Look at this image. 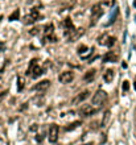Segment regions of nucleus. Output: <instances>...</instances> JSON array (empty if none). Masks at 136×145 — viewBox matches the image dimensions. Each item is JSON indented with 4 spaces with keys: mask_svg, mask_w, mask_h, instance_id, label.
I'll list each match as a JSON object with an SVG mask.
<instances>
[{
    "mask_svg": "<svg viewBox=\"0 0 136 145\" xmlns=\"http://www.w3.org/2000/svg\"><path fill=\"white\" fill-rule=\"evenodd\" d=\"M106 5H108V3H107V0H104V2H102V3H98L96 5H94L92 7V11H91V25H94V23H95V20H98L103 13H104V8H106Z\"/></svg>",
    "mask_w": 136,
    "mask_h": 145,
    "instance_id": "1",
    "label": "nucleus"
},
{
    "mask_svg": "<svg viewBox=\"0 0 136 145\" xmlns=\"http://www.w3.org/2000/svg\"><path fill=\"white\" fill-rule=\"evenodd\" d=\"M106 100H107V92L103 91V90H98V91L95 92V95L92 96V99H91L92 106L94 107H98V108H101L104 104Z\"/></svg>",
    "mask_w": 136,
    "mask_h": 145,
    "instance_id": "2",
    "label": "nucleus"
},
{
    "mask_svg": "<svg viewBox=\"0 0 136 145\" xmlns=\"http://www.w3.org/2000/svg\"><path fill=\"white\" fill-rule=\"evenodd\" d=\"M44 38L49 42H55L57 41V37L54 36V27L53 24H48L45 28H44Z\"/></svg>",
    "mask_w": 136,
    "mask_h": 145,
    "instance_id": "3",
    "label": "nucleus"
},
{
    "mask_svg": "<svg viewBox=\"0 0 136 145\" xmlns=\"http://www.w3.org/2000/svg\"><path fill=\"white\" fill-rule=\"evenodd\" d=\"M98 110H99L98 107H94V106L87 104V106H83L79 110V115L82 117H89V116H92L94 114H96V112H98Z\"/></svg>",
    "mask_w": 136,
    "mask_h": 145,
    "instance_id": "4",
    "label": "nucleus"
},
{
    "mask_svg": "<svg viewBox=\"0 0 136 145\" xmlns=\"http://www.w3.org/2000/svg\"><path fill=\"white\" fill-rule=\"evenodd\" d=\"M38 18H40V15H38V11L33 8V9H30L29 15H27V16L23 18V21H24V24L29 25V24H33L34 21H37Z\"/></svg>",
    "mask_w": 136,
    "mask_h": 145,
    "instance_id": "5",
    "label": "nucleus"
},
{
    "mask_svg": "<svg viewBox=\"0 0 136 145\" xmlns=\"http://www.w3.org/2000/svg\"><path fill=\"white\" fill-rule=\"evenodd\" d=\"M58 132H60V127L57 125V124H53V125H50V128H49V141L52 142V144H54L55 141H57V138H58Z\"/></svg>",
    "mask_w": 136,
    "mask_h": 145,
    "instance_id": "6",
    "label": "nucleus"
},
{
    "mask_svg": "<svg viewBox=\"0 0 136 145\" xmlns=\"http://www.w3.org/2000/svg\"><path fill=\"white\" fill-rule=\"evenodd\" d=\"M82 34H83V29L79 28V29H74V30H71L70 33L65 34V37L69 40V42H73V41H77V40H78Z\"/></svg>",
    "mask_w": 136,
    "mask_h": 145,
    "instance_id": "7",
    "label": "nucleus"
},
{
    "mask_svg": "<svg viewBox=\"0 0 136 145\" xmlns=\"http://www.w3.org/2000/svg\"><path fill=\"white\" fill-rule=\"evenodd\" d=\"M58 79H60V82H61V83H64V85L70 83V82L74 79V73L73 71H64V73L60 74Z\"/></svg>",
    "mask_w": 136,
    "mask_h": 145,
    "instance_id": "8",
    "label": "nucleus"
},
{
    "mask_svg": "<svg viewBox=\"0 0 136 145\" xmlns=\"http://www.w3.org/2000/svg\"><path fill=\"white\" fill-rule=\"evenodd\" d=\"M90 96V91H82L81 94H78L74 99H73V104H78V103H82V102H85L87 98Z\"/></svg>",
    "mask_w": 136,
    "mask_h": 145,
    "instance_id": "9",
    "label": "nucleus"
},
{
    "mask_svg": "<svg viewBox=\"0 0 136 145\" xmlns=\"http://www.w3.org/2000/svg\"><path fill=\"white\" fill-rule=\"evenodd\" d=\"M49 86H50V80L45 79V80L38 82V83H37L34 87H32V90H34V91H45Z\"/></svg>",
    "mask_w": 136,
    "mask_h": 145,
    "instance_id": "10",
    "label": "nucleus"
},
{
    "mask_svg": "<svg viewBox=\"0 0 136 145\" xmlns=\"http://www.w3.org/2000/svg\"><path fill=\"white\" fill-rule=\"evenodd\" d=\"M64 27H65V33L64 34H67V33H70L71 30H74L75 29V27H74V24H73V21L67 17V18H65V21H64Z\"/></svg>",
    "mask_w": 136,
    "mask_h": 145,
    "instance_id": "11",
    "label": "nucleus"
},
{
    "mask_svg": "<svg viewBox=\"0 0 136 145\" xmlns=\"http://www.w3.org/2000/svg\"><path fill=\"white\" fill-rule=\"evenodd\" d=\"M116 61H118V54L114 52H108L103 57V62H116Z\"/></svg>",
    "mask_w": 136,
    "mask_h": 145,
    "instance_id": "12",
    "label": "nucleus"
},
{
    "mask_svg": "<svg viewBox=\"0 0 136 145\" xmlns=\"http://www.w3.org/2000/svg\"><path fill=\"white\" fill-rule=\"evenodd\" d=\"M81 125H82V121H81V120H77V121L70 123L67 127H65L64 131H65V132H70V131H73V129H75V128H78V127H81Z\"/></svg>",
    "mask_w": 136,
    "mask_h": 145,
    "instance_id": "13",
    "label": "nucleus"
},
{
    "mask_svg": "<svg viewBox=\"0 0 136 145\" xmlns=\"http://www.w3.org/2000/svg\"><path fill=\"white\" fill-rule=\"evenodd\" d=\"M114 77H115V73H114V70H111V69L106 70L104 74H103V79L107 82V83H110V82L114 80Z\"/></svg>",
    "mask_w": 136,
    "mask_h": 145,
    "instance_id": "14",
    "label": "nucleus"
},
{
    "mask_svg": "<svg viewBox=\"0 0 136 145\" xmlns=\"http://www.w3.org/2000/svg\"><path fill=\"white\" fill-rule=\"evenodd\" d=\"M108 38H110V36H108L107 33H103V34H101V36L98 37V44H99V45H102V46H107Z\"/></svg>",
    "mask_w": 136,
    "mask_h": 145,
    "instance_id": "15",
    "label": "nucleus"
},
{
    "mask_svg": "<svg viewBox=\"0 0 136 145\" xmlns=\"http://www.w3.org/2000/svg\"><path fill=\"white\" fill-rule=\"evenodd\" d=\"M95 70L92 69V70H90V71H87L86 74H85V77H83V80H86V82H92L94 80V78H95Z\"/></svg>",
    "mask_w": 136,
    "mask_h": 145,
    "instance_id": "16",
    "label": "nucleus"
},
{
    "mask_svg": "<svg viewBox=\"0 0 136 145\" xmlns=\"http://www.w3.org/2000/svg\"><path fill=\"white\" fill-rule=\"evenodd\" d=\"M20 18V9H15L11 15H9V21H16Z\"/></svg>",
    "mask_w": 136,
    "mask_h": 145,
    "instance_id": "17",
    "label": "nucleus"
},
{
    "mask_svg": "<svg viewBox=\"0 0 136 145\" xmlns=\"http://www.w3.org/2000/svg\"><path fill=\"white\" fill-rule=\"evenodd\" d=\"M110 115H111L110 111H106V112H104L103 119H102V123H101V127H106V125H107V123H108V120H110Z\"/></svg>",
    "mask_w": 136,
    "mask_h": 145,
    "instance_id": "18",
    "label": "nucleus"
},
{
    "mask_svg": "<svg viewBox=\"0 0 136 145\" xmlns=\"http://www.w3.org/2000/svg\"><path fill=\"white\" fill-rule=\"evenodd\" d=\"M23 89H24V80H23V78H21L20 75H18V77H17V91L21 92Z\"/></svg>",
    "mask_w": 136,
    "mask_h": 145,
    "instance_id": "19",
    "label": "nucleus"
},
{
    "mask_svg": "<svg viewBox=\"0 0 136 145\" xmlns=\"http://www.w3.org/2000/svg\"><path fill=\"white\" fill-rule=\"evenodd\" d=\"M119 15V9L118 8H115V11H114V13L111 15V17H110V21L107 23V25H111L114 21H115V18H116V16H118Z\"/></svg>",
    "mask_w": 136,
    "mask_h": 145,
    "instance_id": "20",
    "label": "nucleus"
},
{
    "mask_svg": "<svg viewBox=\"0 0 136 145\" xmlns=\"http://www.w3.org/2000/svg\"><path fill=\"white\" fill-rule=\"evenodd\" d=\"M122 89H123V92H127V91L129 90V82H128V80H124V82H123Z\"/></svg>",
    "mask_w": 136,
    "mask_h": 145,
    "instance_id": "21",
    "label": "nucleus"
},
{
    "mask_svg": "<svg viewBox=\"0 0 136 145\" xmlns=\"http://www.w3.org/2000/svg\"><path fill=\"white\" fill-rule=\"evenodd\" d=\"M44 138H45V132H44V133H38V135L36 136V141H37V142L44 141Z\"/></svg>",
    "mask_w": 136,
    "mask_h": 145,
    "instance_id": "22",
    "label": "nucleus"
},
{
    "mask_svg": "<svg viewBox=\"0 0 136 145\" xmlns=\"http://www.w3.org/2000/svg\"><path fill=\"white\" fill-rule=\"evenodd\" d=\"M115 41H116L115 37H110V38H108V42H107V46H108V48L114 46V45H115Z\"/></svg>",
    "mask_w": 136,
    "mask_h": 145,
    "instance_id": "23",
    "label": "nucleus"
},
{
    "mask_svg": "<svg viewBox=\"0 0 136 145\" xmlns=\"http://www.w3.org/2000/svg\"><path fill=\"white\" fill-rule=\"evenodd\" d=\"M38 33H40V28H37V27L29 30V34H32V36H37Z\"/></svg>",
    "mask_w": 136,
    "mask_h": 145,
    "instance_id": "24",
    "label": "nucleus"
},
{
    "mask_svg": "<svg viewBox=\"0 0 136 145\" xmlns=\"http://www.w3.org/2000/svg\"><path fill=\"white\" fill-rule=\"evenodd\" d=\"M85 52H87V46H86V45H81V46L78 48V53H79V54L82 55V54H83Z\"/></svg>",
    "mask_w": 136,
    "mask_h": 145,
    "instance_id": "25",
    "label": "nucleus"
},
{
    "mask_svg": "<svg viewBox=\"0 0 136 145\" xmlns=\"http://www.w3.org/2000/svg\"><path fill=\"white\" fill-rule=\"evenodd\" d=\"M7 94H8V91L5 90V91H2V92H0V102H2L5 96H7Z\"/></svg>",
    "mask_w": 136,
    "mask_h": 145,
    "instance_id": "26",
    "label": "nucleus"
},
{
    "mask_svg": "<svg viewBox=\"0 0 136 145\" xmlns=\"http://www.w3.org/2000/svg\"><path fill=\"white\" fill-rule=\"evenodd\" d=\"M37 128H38V125H37V124H33V125L30 127V131H33V132H36V131H37Z\"/></svg>",
    "mask_w": 136,
    "mask_h": 145,
    "instance_id": "27",
    "label": "nucleus"
},
{
    "mask_svg": "<svg viewBox=\"0 0 136 145\" xmlns=\"http://www.w3.org/2000/svg\"><path fill=\"white\" fill-rule=\"evenodd\" d=\"M0 145H5V142H4V141H3L2 138H0Z\"/></svg>",
    "mask_w": 136,
    "mask_h": 145,
    "instance_id": "28",
    "label": "nucleus"
},
{
    "mask_svg": "<svg viewBox=\"0 0 136 145\" xmlns=\"http://www.w3.org/2000/svg\"><path fill=\"white\" fill-rule=\"evenodd\" d=\"M133 7L136 8V0H135V2H133Z\"/></svg>",
    "mask_w": 136,
    "mask_h": 145,
    "instance_id": "29",
    "label": "nucleus"
},
{
    "mask_svg": "<svg viewBox=\"0 0 136 145\" xmlns=\"http://www.w3.org/2000/svg\"><path fill=\"white\" fill-rule=\"evenodd\" d=\"M133 86H135V90H136V80H135V83H133Z\"/></svg>",
    "mask_w": 136,
    "mask_h": 145,
    "instance_id": "30",
    "label": "nucleus"
},
{
    "mask_svg": "<svg viewBox=\"0 0 136 145\" xmlns=\"http://www.w3.org/2000/svg\"><path fill=\"white\" fill-rule=\"evenodd\" d=\"M2 20H3V16H0V21H2Z\"/></svg>",
    "mask_w": 136,
    "mask_h": 145,
    "instance_id": "31",
    "label": "nucleus"
}]
</instances>
